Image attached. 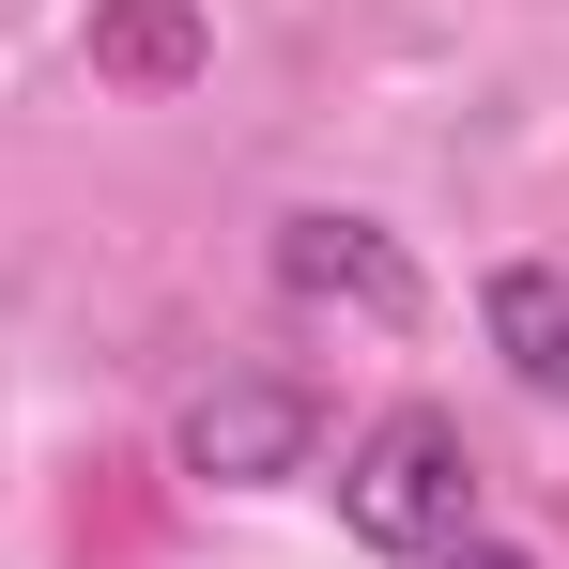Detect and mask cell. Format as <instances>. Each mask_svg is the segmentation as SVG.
<instances>
[{
	"label": "cell",
	"instance_id": "1",
	"mask_svg": "<svg viewBox=\"0 0 569 569\" xmlns=\"http://www.w3.org/2000/svg\"><path fill=\"white\" fill-rule=\"evenodd\" d=\"M339 523H355L370 555H400V569L462 555L477 539V447H462V416H431V400L370 416V431L339 447Z\"/></svg>",
	"mask_w": 569,
	"mask_h": 569
},
{
	"label": "cell",
	"instance_id": "2",
	"mask_svg": "<svg viewBox=\"0 0 569 569\" xmlns=\"http://www.w3.org/2000/svg\"><path fill=\"white\" fill-rule=\"evenodd\" d=\"M308 447H323V400L278 370H231L186 400V477H231V492H262V477H308Z\"/></svg>",
	"mask_w": 569,
	"mask_h": 569
},
{
	"label": "cell",
	"instance_id": "3",
	"mask_svg": "<svg viewBox=\"0 0 569 569\" xmlns=\"http://www.w3.org/2000/svg\"><path fill=\"white\" fill-rule=\"evenodd\" d=\"M278 292L355 308V323H416L431 308L416 262H400V231H370V216H278Z\"/></svg>",
	"mask_w": 569,
	"mask_h": 569
},
{
	"label": "cell",
	"instance_id": "4",
	"mask_svg": "<svg viewBox=\"0 0 569 569\" xmlns=\"http://www.w3.org/2000/svg\"><path fill=\"white\" fill-rule=\"evenodd\" d=\"M200 62H216L200 0H93V78H123V93H186Z\"/></svg>",
	"mask_w": 569,
	"mask_h": 569
},
{
	"label": "cell",
	"instance_id": "5",
	"mask_svg": "<svg viewBox=\"0 0 569 569\" xmlns=\"http://www.w3.org/2000/svg\"><path fill=\"white\" fill-rule=\"evenodd\" d=\"M477 323H492V355L539 385V400H569V262H492Z\"/></svg>",
	"mask_w": 569,
	"mask_h": 569
},
{
	"label": "cell",
	"instance_id": "6",
	"mask_svg": "<svg viewBox=\"0 0 569 569\" xmlns=\"http://www.w3.org/2000/svg\"><path fill=\"white\" fill-rule=\"evenodd\" d=\"M431 569H539L523 539H462V555H431Z\"/></svg>",
	"mask_w": 569,
	"mask_h": 569
}]
</instances>
